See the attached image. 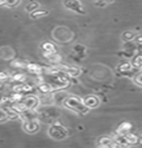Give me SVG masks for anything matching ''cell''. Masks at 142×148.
<instances>
[{
    "label": "cell",
    "instance_id": "277c9868",
    "mask_svg": "<svg viewBox=\"0 0 142 148\" xmlns=\"http://www.w3.org/2000/svg\"><path fill=\"white\" fill-rule=\"evenodd\" d=\"M24 128L28 133H35V132L38 130L39 126H38V124L35 120H26L25 124H24Z\"/></svg>",
    "mask_w": 142,
    "mask_h": 148
},
{
    "label": "cell",
    "instance_id": "9a60e30c",
    "mask_svg": "<svg viewBox=\"0 0 142 148\" xmlns=\"http://www.w3.org/2000/svg\"><path fill=\"white\" fill-rule=\"evenodd\" d=\"M133 66L134 68H142V55H139L138 57H135L133 60Z\"/></svg>",
    "mask_w": 142,
    "mask_h": 148
},
{
    "label": "cell",
    "instance_id": "8fae6325",
    "mask_svg": "<svg viewBox=\"0 0 142 148\" xmlns=\"http://www.w3.org/2000/svg\"><path fill=\"white\" fill-rule=\"evenodd\" d=\"M125 135V139H127V144H135L138 141V137L133 135V134H124Z\"/></svg>",
    "mask_w": 142,
    "mask_h": 148
},
{
    "label": "cell",
    "instance_id": "ffe728a7",
    "mask_svg": "<svg viewBox=\"0 0 142 148\" xmlns=\"http://www.w3.org/2000/svg\"><path fill=\"white\" fill-rule=\"evenodd\" d=\"M6 79H8V75L6 73H3V71H1L0 73V82L1 80H6Z\"/></svg>",
    "mask_w": 142,
    "mask_h": 148
},
{
    "label": "cell",
    "instance_id": "4fadbf2b",
    "mask_svg": "<svg viewBox=\"0 0 142 148\" xmlns=\"http://www.w3.org/2000/svg\"><path fill=\"white\" fill-rule=\"evenodd\" d=\"M39 90L43 92V94H47L52 90V86L48 85V84H40L39 85Z\"/></svg>",
    "mask_w": 142,
    "mask_h": 148
},
{
    "label": "cell",
    "instance_id": "52a82bcc",
    "mask_svg": "<svg viewBox=\"0 0 142 148\" xmlns=\"http://www.w3.org/2000/svg\"><path fill=\"white\" fill-rule=\"evenodd\" d=\"M26 68L28 69V71L29 73H31V74H35V75H38L42 73V67L38 66V65H36V64H28L27 66H26Z\"/></svg>",
    "mask_w": 142,
    "mask_h": 148
},
{
    "label": "cell",
    "instance_id": "d6986e66",
    "mask_svg": "<svg viewBox=\"0 0 142 148\" xmlns=\"http://www.w3.org/2000/svg\"><path fill=\"white\" fill-rule=\"evenodd\" d=\"M8 118V115L6 111L1 110L0 109V121H3V120H6Z\"/></svg>",
    "mask_w": 142,
    "mask_h": 148
},
{
    "label": "cell",
    "instance_id": "603a6c76",
    "mask_svg": "<svg viewBox=\"0 0 142 148\" xmlns=\"http://www.w3.org/2000/svg\"><path fill=\"white\" fill-rule=\"evenodd\" d=\"M105 2H110V1H113V0H104Z\"/></svg>",
    "mask_w": 142,
    "mask_h": 148
},
{
    "label": "cell",
    "instance_id": "e0dca14e",
    "mask_svg": "<svg viewBox=\"0 0 142 148\" xmlns=\"http://www.w3.org/2000/svg\"><path fill=\"white\" fill-rule=\"evenodd\" d=\"M134 38V34L132 32V31H127V32H124V35H123V39L124 40H131V39H133Z\"/></svg>",
    "mask_w": 142,
    "mask_h": 148
},
{
    "label": "cell",
    "instance_id": "7a4b0ae2",
    "mask_svg": "<svg viewBox=\"0 0 142 148\" xmlns=\"http://www.w3.org/2000/svg\"><path fill=\"white\" fill-rule=\"evenodd\" d=\"M64 5L65 7L74 11V12H78V14H84V10L82 9L81 2L78 0H64Z\"/></svg>",
    "mask_w": 142,
    "mask_h": 148
},
{
    "label": "cell",
    "instance_id": "8992f818",
    "mask_svg": "<svg viewBox=\"0 0 142 148\" xmlns=\"http://www.w3.org/2000/svg\"><path fill=\"white\" fill-rule=\"evenodd\" d=\"M23 104L25 105V107H26L27 109H33V108H35L36 105H37V99H36L35 97H29V98L25 99V101H23Z\"/></svg>",
    "mask_w": 142,
    "mask_h": 148
},
{
    "label": "cell",
    "instance_id": "5b68a950",
    "mask_svg": "<svg viewBox=\"0 0 142 148\" xmlns=\"http://www.w3.org/2000/svg\"><path fill=\"white\" fill-rule=\"evenodd\" d=\"M98 105V100H97L96 97L94 96H89L84 99V106L89 107V108H93V107H96Z\"/></svg>",
    "mask_w": 142,
    "mask_h": 148
},
{
    "label": "cell",
    "instance_id": "ba28073f",
    "mask_svg": "<svg viewBox=\"0 0 142 148\" xmlns=\"http://www.w3.org/2000/svg\"><path fill=\"white\" fill-rule=\"evenodd\" d=\"M131 129V125L129 123H122L119 127H118V130L116 133L121 134V135H124V134L129 133V130Z\"/></svg>",
    "mask_w": 142,
    "mask_h": 148
},
{
    "label": "cell",
    "instance_id": "9c48e42d",
    "mask_svg": "<svg viewBox=\"0 0 142 148\" xmlns=\"http://www.w3.org/2000/svg\"><path fill=\"white\" fill-rule=\"evenodd\" d=\"M48 15V10H35L31 12L30 17L33 19H37V18H40V17H44V16Z\"/></svg>",
    "mask_w": 142,
    "mask_h": 148
},
{
    "label": "cell",
    "instance_id": "7402d4cb",
    "mask_svg": "<svg viewBox=\"0 0 142 148\" xmlns=\"http://www.w3.org/2000/svg\"><path fill=\"white\" fill-rule=\"evenodd\" d=\"M6 5V0H0V6H3Z\"/></svg>",
    "mask_w": 142,
    "mask_h": 148
},
{
    "label": "cell",
    "instance_id": "30bf717a",
    "mask_svg": "<svg viewBox=\"0 0 142 148\" xmlns=\"http://www.w3.org/2000/svg\"><path fill=\"white\" fill-rule=\"evenodd\" d=\"M112 144V139L109 137H101L98 139V146H105V147H110Z\"/></svg>",
    "mask_w": 142,
    "mask_h": 148
},
{
    "label": "cell",
    "instance_id": "6da1fadb",
    "mask_svg": "<svg viewBox=\"0 0 142 148\" xmlns=\"http://www.w3.org/2000/svg\"><path fill=\"white\" fill-rule=\"evenodd\" d=\"M49 135L55 139H62L66 136V130L60 126L58 123H56L54 126L49 129Z\"/></svg>",
    "mask_w": 142,
    "mask_h": 148
},
{
    "label": "cell",
    "instance_id": "44dd1931",
    "mask_svg": "<svg viewBox=\"0 0 142 148\" xmlns=\"http://www.w3.org/2000/svg\"><path fill=\"white\" fill-rule=\"evenodd\" d=\"M135 40H136L139 44H142V37H136L135 38Z\"/></svg>",
    "mask_w": 142,
    "mask_h": 148
},
{
    "label": "cell",
    "instance_id": "3957f363",
    "mask_svg": "<svg viewBox=\"0 0 142 148\" xmlns=\"http://www.w3.org/2000/svg\"><path fill=\"white\" fill-rule=\"evenodd\" d=\"M65 105L67 107H69V108L74 109V110H82L83 107V104L78 99H76V98H69V99H67L65 101Z\"/></svg>",
    "mask_w": 142,
    "mask_h": 148
},
{
    "label": "cell",
    "instance_id": "5bb4252c",
    "mask_svg": "<svg viewBox=\"0 0 142 148\" xmlns=\"http://www.w3.org/2000/svg\"><path fill=\"white\" fill-rule=\"evenodd\" d=\"M11 79H12L14 82H25V79H26V76H25L24 74H15L12 77H11Z\"/></svg>",
    "mask_w": 142,
    "mask_h": 148
},
{
    "label": "cell",
    "instance_id": "2e32d148",
    "mask_svg": "<svg viewBox=\"0 0 142 148\" xmlns=\"http://www.w3.org/2000/svg\"><path fill=\"white\" fill-rule=\"evenodd\" d=\"M74 50H75V52H77L81 57H83V52L85 51V47H84V46H81V45H77V46L74 47Z\"/></svg>",
    "mask_w": 142,
    "mask_h": 148
},
{
    "label": "cell",
    "instance_id": "ac0fdd59",
    "mask_svg": "<svg viewBox=\"0 0 142 148\" xmlns=\"http://www.w3.org/2000/svg\"><path fill=\"white\" fill-rule=\"evenodd\" d=\"M11 66L15 67V68H24L25 67V64L21 62V61H18V60H15L11 62Z\"/></svg>",
    "mask_w": 142,
    "mask_h": 148
},
{
    "label": "cell",
    "instance_id": "7c38bea8",
    "mask_svg": "<svg viewBox=\"0 0 142 148\" xmlns=\"http://www.w3.org/2000/svg\"><path fill=\"white\" fill-rule=\"evenodd\" d=\"M39 8V5H38L37 2H35V1H33V2H29L27 6H26V10L28 11V12H33V11H35L36 9Z\"/></svg>",
    "mask_w": 142,
    "mask_h": 148
}]
</instances>
